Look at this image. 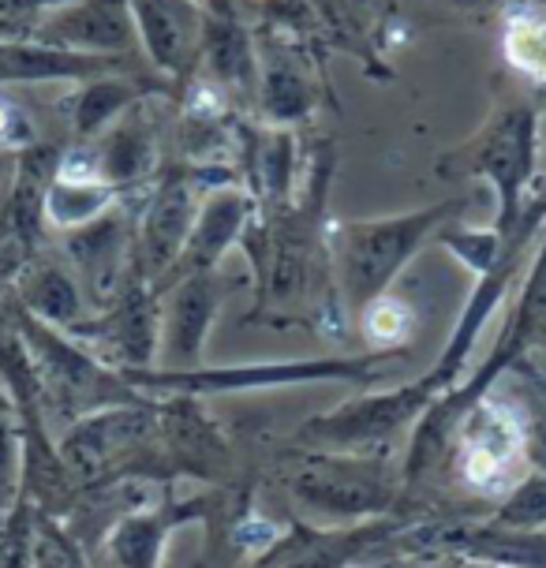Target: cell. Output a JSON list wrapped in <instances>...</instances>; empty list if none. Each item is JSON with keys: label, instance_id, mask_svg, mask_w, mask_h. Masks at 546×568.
<instances>
[{"label": "cell", "instance_id": "3", "mask_svg": "<svg viewBox=\"0 0 546 568\" xmlns=\"http://www.w3.org/2000/svg\"><path fill=\"white\" fill-rule=\"evenodd\" d=\"M0 131H4V109H0Z\"/></svg>", "mask_w": 546, "mask_h": 568}, {"label": "cell", "instance_id": "2", "mask_svg": "<svg viewBox=\"0 0 546 568\" xmlns=\"http://www.w3.org/2000/svg\"><path fill=\"white\" fill-rule=\"evenodd\" d=\"M412 314L401 307V303H378V307L371 311V333L382 341H393V337H404V329H408Z\"/></svg>", "mask_w": 546, "mask_h": 568}, {"label": "cell", "instance_id": "1", "mask_svg": "<svg viewBox=\"0 0 546 568\" xmlns=\"http://www.w3.org/2000/svg\"><path fill=\"white\" fill-rule=\"evenodd\" d=\"M505 57H509L513 68L532 75L535 83H546V19L539 16L513 19L509 34H505Z\"/></svg>", "mask_w": 546, "mask_h": 568}]
</instances>
